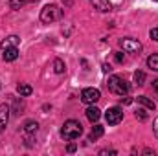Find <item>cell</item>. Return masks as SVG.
Returning a JSON list of instances; mask_svg holds the SVG:
<instances>
[{
	"label": "cell",
	"instance_id": "9",
	"mask_svg": "<svg viewBox=\"0 0 158 156\" xmlns=\"http://www.w3.org/2000/svg\"><path fill=\"white\" fill-rule=\"evenodd\" d=\"M7 121H9V107L4 103V105H0V132L6 129Z\"/></svg>",
	"mask_w": 158,
	"mask_h": 156
},
{
	"label": "cell",
	"instance_id": "12",
	"mask_svg": "<svg viewBox=\"0 0 158 156\" xmlns=\"http://www.w3.org/2000/svg\"><path fill=\"white\" fill-rule=\"evenodd\" d=\"M17 92L20 94V97H28V96H31L33 88H31L30 84H26V83H20V84L17 86Z\"/></svg>",
	"mask_w": 158,
	"mask_h": 156
},
{
	"label": "cell",
	"instance_id": "7",
	"mask_svg": "<svg viewBox=\"0 0 158 156\" xmlns=\"http://www.w3.org/2000/svg\"><path fill=\"white\" fill-rule=\"evenodd\" d=\"M2 51H4V53H2V59H4L6 63H11V61H15V59L19 57V48H17V46L4 48Z\"/></svg>",
	"mask_w": 158,
	"mask_h": 156
},
{
	"label": "cell",
	"instance_id": "11",
	"mask_svg": "<svg viewBox=\"0 0 158 156\" xmlns=\"http://www.w3.org/2000/svg\"><path fill=\"white\" fill-rule=\"evenodd\" d=\"M103 132H105V129H103L101 125H94V127H92V132H90V136H88V142H94V140L101 138Z\"/></svg>",
	"mask_w": 158,
	"mask_h": 156
},
{
	"label": "cell",
	"instance_id": "1",
	"mask_svg": "<svg viewBox=\"0 0 158 156\" xmlns=\"http://www.w3.org/2000/svg\"><path fill=\"white\" fill-rule=\"evenodd\" d=\"M61 18H63V9L55 4H48L40 9V22H44V24H52Z\"/></svg>",
	"mask_w": 158,
	"mask_h": 156
},
{
	"label": "cell",
	"instance_id": "14",
	"mask_svg": "<svg viewBox=\"0 0 158 156\" xmlns=\"http://www.w3.org/2000/svg\"><path fill=\"white\" fill-rule=\"evenodd\" d=\"M39 130V123L37 121H26L24 123V132L26 134H35Z\"/></svg>",
	"mask_w": 158,
	"mask_h": 156
},
{
	"label": "cell",
	"instance_id": "13",
	"mask_svg": "<svg viewBox=\"0 0 158 156\" xmlns=\"http://www.w3.org/2000/svg\"><path fill=\"white\" fill-rule=\"evenodd\" d=\"M138 103H140V105H143V107H145V109H149V110H155V109H156L155 101H151L147 96H138Z\"/></svg>",
	"mask_w": 158,
	"mask_h": 156
},
{
	"label": "cell",
	"instance_id": "4",
	"mask_svg": "<svg viewBox=\"0 0 158 156\" xmlns=\"http://www.w3.org/2000/svg\"><path fill=\"white\" fill-rule=\"evenodd\" d=\"M119 46L125 50V51H129V53H140L142 51V42L138 39H119Z\"/></svg>",
	"mask_w": 158,
	"mask_h": 156
},
{
	"label": "cell",
	"instance_id": "15",
	"mask_svg": "<svg viewBox=\"0 0 158 156\" xmlns=\"http://www.w3.org/2000/svg\"><path fill=\"white\" fill-rule=\"evenodd\" d=\"M19 42H20V39H19L17 35H11V37H7V39L2 40V50H4V48H9V46H19Z\"/></svg>",
	"mask_w": 158,
	"mask_h": 156
},
{
	"label": "cell",
	"instance_id": "2",
	"mask_svg": "<svg viewBox=\"0 0 158 156\" xmlns=\"http://www.w3.org/2000/svg\"><path fill=\"white\" fill-rule=\"evenodd\" d=\"M83 134V127H81V123L76 121V119H68V121H64V125H63V129H61V136L64 138V140H76Z\"/></svg>",
	"mask_w": 158,
	"mask_h": 156
},
{
	"label": "cell",
	"instance_id": "17",
	"mask_svg": "<svg viewBox=\"0 0 158 156\" xmlns=\"http://www.w3.org/2000/svg\"><path fill=\"white\" fill-rule=\"evenodd\" d=\"M147 66H149L151 70H156L158 72V53H153V55L147 57Z\"/></svg>",
	"mask_w": 158,
	"mask_h": 156
},
{
	"label": "cell",
	"instance_id": "18",
	"mask_svg": "<svg viewBox=\"0 0 158 156\" xmlns=\"http://www.w3.org/2000/svg\"><path fill=\"white\" fill-rule=\"evenodd\" d=\"M64 68H66V66H64V63H63L61 59H55V61H53V70H55V74H63Z\"/></svg>",
	"mask_w": 158,
	"mask_h": 156
},
{
	"label": "cell",
	"instance_id": "6",
	"mask_svg": "<svg viewBox=\"0 0 158 156\" xmlns=\"http://www.w3.org/2000/svg\"><path fill=\"white\" fill-rule=\"evenodd\" d=\"M105 117H107V123L109 125H118L119 121L123 119V109L121 107H112V109L107 110Z\"/></svg>",
	"mask_w": 158,
	"mask_h": 156
},
{
	"label": "cell",
	"instance_id": "22",
	"mask_svg": "<svg viewBox=\"0 0 158 156\" xmlns=\"http://www.w3.org/2000/svg\"><path fill=\"white\" fill-rule=\"evenodd\" d=\"M114 57H116V61H118V63H123V61H125V55H123V53H114Z\"/></svg>",
	"mask_w": 158,
	"mask_h": 156
},
{
	"label": "cell",
	"instance_id": "20",
	"mask_svg": "<svg viewBox=\"0 0 158 156\" xmlns=\"http://www.w3.org/2000/svg\"><path fill=\"white\" fill-rule=\"evenodd\" d=\"M134 116H136V119H140V121H145V119H147V112H145L143 109H138V110L134 112Z\"/></svg>",
	"mask_w": 158,
	"mask_h": 156
},
{
	"label": "cell",
	"instance_id": "23",
	"mask_svg": "<svg viewBox=\"0 0 158 156\" xmlns=\"http://www.w3.org/2000/svg\"><path fill=\"white\" fill-rule=\"evenodd\" d=\"M153 130H155V134H156V138H158V117L153 121Z\"/></svg>",
	"mask_w": 158,
	"mask_h": 156
},
{
	"label": "cell",
	"instance_id": "25",
	"mask_svg": "<svg viewBox=\"0 0 158 156\" xmlns=\"http://www.w3.org/2000/svg\"><path fill=\"white\" fill-rule=\"evenodd\" d=\"M76 149H77V147H76V143H70V145L66 147V151H68V153H76Z\"/></svg>",
	"mask_w": 158,
	"mask_h": 156
},
{
	"label": "cell",
	"instance_id": "24",
	"mask_svg": "<svg viewBox=\"0 0 158 156\" xmlns=\"http://www.w3.org/2000/svg\"><path fill=\"white\" fill-rule=\"evenodd\" d=\"M103 72H105V74H109V72H112V66L105 63V64H103Z\"/></svg>",
	"mask_w": 158,
	"mask_h": 156
},
{
	"label": "cell",
	"instance_id": "16",
	"mask_svg": "<svg viewBox=\"0 0 158 156\" xmlns=\"http://www.w3.org/2000/svg\"><path fill=\"white\" fill-rule=\"evenodd\" d=\"M33 2H37V0H9L11 9H20V7H24L26 4H33Z\"/></svg>",
	"mask_w": 158,
	"mask_h": 156
},
{
	"label": "cell",
	"instance_id": "8",
	"mask_svg": "<svg viewBox=\"0 0 158 156\" xmlns=\"http://www.w3.org/2000/svg\"><path fill=\"white\" fill-rule=\"evenodd\" d=\"M88 2L94 6V9H98V11H101V13H107V11L112 9V4H110L109 0H88Z\"/></svg>",
	"mask_w": 158,
	"mask_h": 156
},
{
	"label": "cell",
	"instance_id": "27",
	"mask_svg": "<svg viewBox=\"0 0 158 156\" xmlns=\"http://www.w3.org/2000/svg\"><path fill=\"white\" fill-rule=\"evenodd\" d=\"M153 88L158 92V79H155V81H153Z\"/></svg>",
	"mask_w": 158,
	"mask_h": 156
},
{
	"label": "cell",
	"instance_id": "5",
	"mask_svg": "<svg viewBox=\"0 0 158 156\" xmlns=\"http://www.w3.org/2000/svg\"><path fill=\"white\" fill-rule=\"evenodd\" d=\"M99 97H101V94H99L98 88H85L81 92V101L86 103V105H94Z\"/></svg>",
	"mask_w": 158,
	"mask_h": 156
},
{
	"label": "cell",
	"instance_id": "21",
	"mask_svg": "<svg viewBox=\"0 0 158 156\" xmlns=\"http://www.w3.org/2000/svg\"><path fill=\"white\" fill-rule=\"evenodd\" d=\"M151 39H153V40H156V42H158V28L151 30Z\"/></svg>",
	"mask_w": 158,
	"mask_h": 156
},
{
	"label": "cell",
	"instance_id": "19",
	"mask_svg": "<svg viewBox=\"0 0 158 156\" xmlns=\"http://www.w3.org/2000/svg\"><path fill=\"white\" fill-rule=\"evenodd\" d=\"M134 83H136L138 86H142V84L145 83V74H143V72H140V70H138V72H134Z\"/></svg>",
	"mask_w": 158,
	"mask_h": 156
},
{
	"label": "cell",
	"instance_id": "3",
	"mask_svg": "<svg viewBox=\"0 0 158 156\" xmlns=\"http://www.w3.org/2000/svg\"><path fill=\"white\" fill-rule=\"evenodd\" d=\"M107 86H109V90H110L112 94H116V96H127L129 90H131L129 83H127L123 77H119V76H110Z\"/></svg>",
	"mask_w": 158,
	"mask_h": 156
},
{
	"label": "cell",
	"instance_id": "26",
	"mask_svg": "<svg viewBox=\"0 0 158 156\" xmlns=\"http://www.w3.org/2000/svg\"><path fill=\"white\" fill-rule=\"evenodd\" d=\"M101 154H116V151H112V149L110 151H101Z\"/></svg>",
	"mask_w": 158,
	"mask_h": 156
},
{
	"label": "cell",
	"instance_id": "10",
	"mask_svg": "<svg viewBox=\"0 0 158 156\" xmlns=\"http://www.w3.org/2000/svg\"><path fill=\"white\" fill-rule=\"evenodd\" d=\"M101 116V110L98 109V107H94V105H90L88 109H86V117H88V121H92V123H96L98 119Z\"/></svg>",
	"mask_w": 158,
	"mask_h": 156
}]
</instances>
